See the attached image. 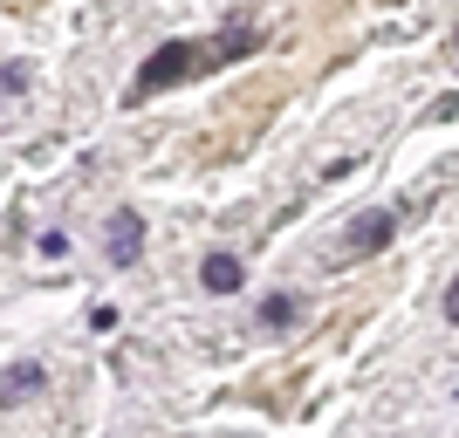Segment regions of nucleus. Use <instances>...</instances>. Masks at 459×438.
Wrapping results in <instances>:
<instances>
[{
    "mask_svg": "<svg viewBox=\"0 0 459 438\" xmlns=\"http://www.w3.org/2000/svg\"><path fill=\"white\" fill-rule=\"evenodd\" d=\"M254 48H261V35H254V28H233V35H220V41H165V48L137 69L131 103H144V96H158V90H172V82L199 76V69H220V56H254Z\"/></svg>",
    "mask_w": 459,
    "mask_h": 438,
    "instance_id": "obj_1",
    "label": "nucleus"
},
{
    "mask_svg": "<svg viewBox=\"0 0 459 438\" xmlns=\"http://www.w3.org/2000/svg\"><path fill=\"white\" fill-rule=\"evenodd\" d=\"M103 253H110L117 267H131L137 253H144V219H137V212H117L110 233H103Z\"/></svg>",
    "mask_w": 459,
    "mask_h": 438,
    "instance_id": "obj_2",
    "label": "nucleus"
},
{
    "mask_svg": "<svg viewBox=\"0 0 459 438\" xmlns=\"http://www.w3.org/2000/svg\"><path fill=\"white\" fill-rule=\"evenodd\" d=\"M41 391V363H14V370H0V411H14Z\"/></svg>",
    "mask_w": 459,
    "mask_h": 438,
    "instance_id": "obj_3",
    "label": "nucleus"
},
{
    "mask_svg": "<svg viewBox=\"0 0 459 438\" xmlns=\"http://www.w3.org/2000/svg\"><path fill=\"white\" fill-rule=\"evenodd\" d=\"M391 233H398V227H391V212H364V219L350 227L343 247H350V253H377V247H391Z\"/></svg>",
    "mask_w": 459,
    "mask_h": 438,
    "instance_id": "obj_4",
    "label": "nucleus"
},
{
    "mask_svg": "<svg viewBox=\"0 0 459 438\" xmlns=\"http://www.w3.org/2000/svg\"><path fill=\"white\" fill-rule=\"evenodd\" d=\"M206 288L212 295H233V288H240V261H233V253H212L206 261Z\"/></svg>",
    "mask_w": 459,
    "mask_h": 438,
    "instance_id": "obj_5",
    "label": "nucleus"
},
{
    "mask_svg": "<svg viewBox=\"0 0 459 438\" xmlns=\"http://www.w3.org/2000/svg\"><path fill=\"white\" fill-rule=\"evenodd\" d=\"M261 322H268V329H288V322H295V295H268V302H261Z\"/></svg>",
    "mask_w": 459,
    "mask_h": 438,
    "instance_id": "obj_6",
    "label": "nucleus"
},
{
    "mask_svg": "<svg viewBox=\"0 0 459 438\" xmlns=\"http://www.w3.org/2000/svg\"><path fill=\"white\" fill-rule=\"evenodd\" d=\"M446 315H453V322H459V281L446 288Z\"/></svg>",
    "mask_w": 459,
    "mask_h": 438,
    "instance_id": "obj_7",
    "label": "nucleus"
}]
</instances>
